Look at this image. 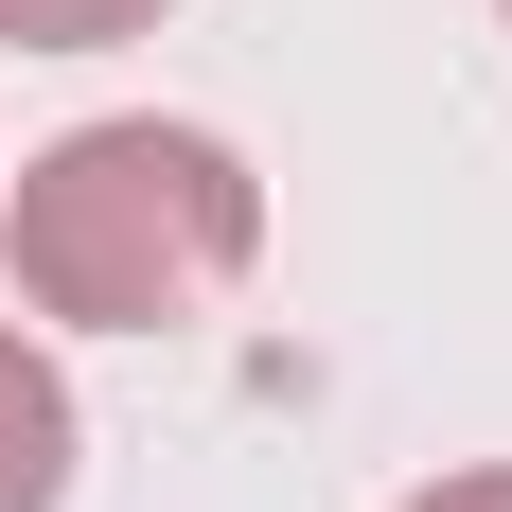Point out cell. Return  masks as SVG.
I'll return each instance as SVG.
<instances>
[{
	"label": "cell",
	"mask_w": 512,
	"mask_h": 512,
	"mask_svg": "<svg viewBox=\"0 0 512 512\" xmlns=\"http://www.w3.org/2000/svg\"><path fill=\"white\" fill-rule=\"evenodd\" d=\"M18 301L71 336H159L212 318L265 248V177L212 124H71L53 159H18Z\"/></svg>",
	"instance_id": "obj_1"
},
{
	"label": "cell",
	"mask_w": 512,
	"mask_h": 512,
	"mask_svg": "<svg viewBox=\"0 0 512 512\" xmlns=\"http://www.w3.org/2000/svg\"><path fill=\"white\" fill-rule=\"evenodd\" d=\"M53 495H71V389L36 336H0V512H53Z\"/></svg>",
	"instance_id": "obj_2"
},
{
	"label": "cell",
	"mask_w": 512,
	"mask_h": 512,
	"mask_svg": "<svg viewBox=\"0 0 512 512\" xmlns=\"http://www.w3.org/2000/svg\"><path fill=\"white\" fill-rule=\"evenodd\" d=\"M159 0H0V36L18 53H106V36H142Z\"/></svg>",
	"instance_id": "obj_3"
},
{
	"label": "cell",
	"mask_w": 512,
	"mask_h": 512,
	"mask_svg": "<svg viewBox=\"0 0 512 512\" xmlns=\"http://www.w3.org/2000/svg\"><path fill=\"white\" fill-rule=\"evenodd\" d=\"M407 512H512V460H477V477H424Z\"/></svg>",
	"instance_id": "obj_4"
},
{
	"label": "cell",
	"mask_w": 512,
	"mask_h": 512,
	"mask_svg": "<svg viewBox=\"0 0 512 512\" xmlns=\"http://www.w3.org/2000/svg\"><path fill=\"white\" fill-rule=\"evenodd\" d=\"M495 18H512V0H495Z\"/></svg>",
	"instance_id": "obj_5"
}]
</instances>
